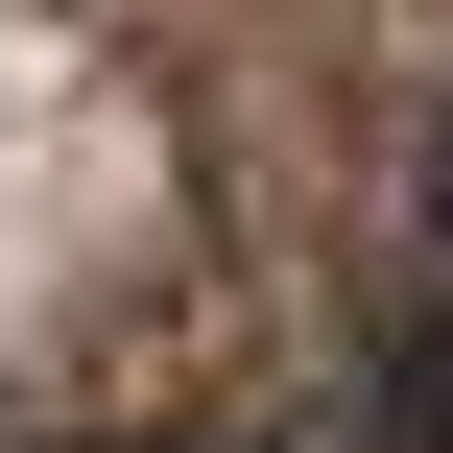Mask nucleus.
Wrapping results in <instances>:
<instances>
[{
    "label": "nucleus",
    "mask_w": 453,
    "mask_h": 453,
    "mask_svg": "<svg viewBox=\"0 0 453 453\" xmlns=\"http://www.w3.org/2000/svg\"><path fill=\"white\" fill-rule=\"evenodd\" d=\"M358 430H382V453H453V311H382V358H358Z\"/></svg>",
    "instance_id": "obj_1"
},
{
    "label": "nucleus",
    "mask_w": 453,
    "mask_h": 453,
    "mask_svg": "<svg viewBox=\"0 0 453 453\" xmlns=\"http://www.w3.org/2000/svg\"><path fill=\"white\" fill-rule=\"evenodd\" d=\"M406 215H430V263H453V119H430V143H406Z\"/></svg>",
    "instance_id": "obj_2"
},
{
    "label": "nucleus",
    "mask_w": 453,
    "mask_h": 453,
    "mask_svg": "<svg viewBox=\"0 0 453 453\" xmlns=\"http://www.w3.org/2000/svg\"><path fill=\"white\" fill-rule=\"evenodd\" d=\"M287 453H382V430H287Z\"/></svg>",
    "instance_id": "obj_3"
}]
</instances>
